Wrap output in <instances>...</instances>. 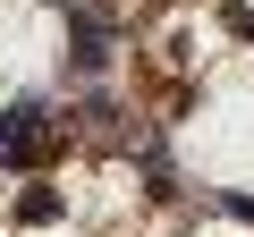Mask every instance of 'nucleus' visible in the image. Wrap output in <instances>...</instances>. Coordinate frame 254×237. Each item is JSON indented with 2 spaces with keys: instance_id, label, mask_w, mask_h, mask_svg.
<instances>
[{
  "instance_id": "nucleus-1",
  "label": "nucleus",
  "mask_w": 254,
  "mask_h": 237,
  "mask_svg": "<svg viewBox=\"0 0 254 237\" xmlns=\"http://www.w3.org/2000/svg\"><path fill=\"white\" fill-rule=\"evenodd\" d=\"M17 220H26V229H43V220H60V195H51V186H34V195L17 203Z\"/></svg>"
}]
</instances>
